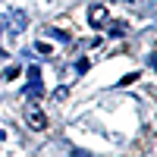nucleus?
<instances>
[{
	"instance_id": "obj_2",
	"label": "nucleus",
	"mask_w": 157,
	"mask_h": 157,
	"mask_svg": "<svg viewBox=\"0 0 157 157\" xmlns=\"http://www.w3.org/2000/svg\"><path fill=\"white\" fill-rule=\"evenodd\" d=\"M6 25H10L13 32H22L25 25H29V16H25V10H16V6L6 10Z\"/></svg>"
},
{
	"instance_id": "obj_6",
	"label": "nucleus",
	"mask_w": 157,
	"mask_h": 157,
	"mask_svg": "<svg viewBox=\"0 0 157 157\" xmlns=\"http://www.w3.org/2000/svg\"><path fill=\"white\" fill-rule=\"evenodd\" d=\"M50 38H57V41H69V32H63V29H47Z\"/></svg>"
},
{
	"instance_id": "obj_3",
	"label": "nucleus",
	"mask_w": 157,
	"mask_h": 157,
	"mask_svg": "<svg viewBox=\"0 0 157 157\" xmlns=\"http://www.w3.org/2000/svg\"><path fill=\"white\" fill-rule=\"evenodd\" d=\"M104 19H107V6L104 3H91L88 6V22L94 25V29H104Z\"/></svg>"
},
{
	"instance_id": "obj_12",
	"label": "nucleus",
	"mask_w": 157,
	"mask_h": 157,
	"mask_svg": "<svg viewBox=\"0 0 157 157\" xmlns=\"http://www.w3.org/2000/svg\"><path fill=\"white\" fill-rule=\"evenodd\" d=\"M0 35H3V25H0Z\"/></svg>"
},
{
	"instance_id": "obj_7",
	"label": "nucleus",
	"mask_w": 157,
	"mask_h": 157,
	"mask_svg": "<svg viewBox=\"0 0 157 157\" xmlns=\"http://www.w3.org/2000/svg\"><path fill=\"white\" fill-rule=\"evenodd\" d=\"M29 82H41V66H29Z\"/></svg>"
},
{
	"instance_id": "obj_10",
	"label": "nucleus",
	"mask_w": 157,
	"mask_h": 157,
	"mask_svg": "<svg viewBox=\"0 0 157 157\" xmlns=\"http://www.w3.org/2000/svg\"><path fill=\"white\" fill-rule=\"evenodd\" d=\"M0 141H6V132H3V129H0Z\"/></svg>"
},
{
	"instance_id": "obj_4",
	"label": "nucleus",
	"mask_w": 157,
	"mask_h": 157,
	"mask_svg": "<svg viewBox=\"0 0 157 157\" xmlns=\"http://www.w3.org/2000/svg\"><path fill=\"white\" fill-rule=\"evenodd\" d=\"M44 94V88H41V82H29V88H25V98H32V101H38Z\"/></svg>"
},
{
	"instance_id": "obj_8",
	"label": "nucleus",
	"mask_w": 157,
	"mask_h": 157,
	"mask_svg": "<svg viewBox=\"0 0 157 157\" xmlns=\"http://www.w3.org/2000/svg\"><path fill=\"white\" fill-rule=\"evenodd\" d=\"M110 35H113V38H123V35H126V22H113Z\"/></svg>"
},
{
	"instance_id": "obj_5",
	"label": "nucleus",
	"mask_w": 157,
	"mask_h": 157,
	"mask_svg": "<svg viewBox=\"0 0 157 157\" xmlns=\"http://www.w3.org/2000/svg\"><path fill=\"white\" fill-rule=\"evenodd\" d=\"M35 50H38L41 57H50V54H54V47H50L47 41H38V44H35Z\"/></svg>"
},
{
	"instance_id": "obj_11",
	"label": "nucleus",
	"mask_w": 157,
	"mask_h": 157,
	"mask_svg": "<svg viewBox=\"0 0 157 157\" xmlns=\"http://www.w3.org/2000/svg\"><path fill=\"white\" fill-rule=\"evenodd\" d=\"M123 3H132V0H123Z\"/></svg>"
},
{
	"instance_id": "obj_1",
	"label": "nucleus",
	"mask_w": 157,
	"mask_h": 157,
	"mask_svg": "<svg viewBox=\"0 0 157 157\" xmlns=\"http://www.w3.org/2000/svg\"><path fill=\"white\" fill-rule=\"evenodd\" d=\"M25 123H29L35 132H44V129H47V116L41 113L38 104H29V107H25Z\"/></svg>"
},
{
	"instance_id": "obj_9",
	"label": "nucleus",
	"mask_w": 157,
	"mask_h": 157,
	"mask_svg": "<svg viewBox=\"0 0 157 157\" xmlns=\"http://www.w3.org/2000/svg\"><path fill=\"white\" fill-rule=\"evenodd\" d=\"M16 75H19V66H6L3 69V78H16Z\"/></svg>"
}]
</instances>
